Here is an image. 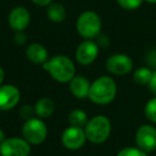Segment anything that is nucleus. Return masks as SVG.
<instances>
[{
  "mask_svg": "<svg viewBox=\"0 0 156 156\" xmlns=\"http://www.w3.org/2000/svg\"><path fill=\"white\" fill-rule=\"evenodd\" d=\"M144 1H147V3H152V5L156 3V0H144Z\"/></svg>",
  "mask_w": 156,
  "mask_h": 156,
  "instance_id": "obj_28",
  "label": "nucleus"
},
{
  "mask_svg": "<svg viewBox=\"0 0 156 156\" xmlns=\"http://www.w3.org/2000/svg\"><path fill=\"white\" fill-rule=\"evenodd\" d=\"M78 33L85 39H93L100 34L102 29V20L101 17L92 11L83 12L77 20L76 24Z\"/></svg>",
  "mask_w": 156,
  "mask_h": 156,
  "instance_id": "obj_4",
  "label": "nucleus"
},
{
  "mask_svg": "<svg viewBox=\"0 0 156 156\" xmlns=\"http://www.w3.org/2000/svg\"><path fill=\"white\" fill-rule=\"evenodd\" d=\"M31 1L37 5H42V7H44V5H49L50 3L52 2V0H31Z\"/></svg>",
  "mask_w": 156,
  "mask_h": 156,
  "instance_id": "obj_24",
  "label": "nucleus"
},
{
  "mask_svg": "<svg viewBox=\"0 0 156 156\" xmlns=\"http://www.w3.org/2000/svg\"><path fill=\"white\" fill-rule=\"evenodd\" d=\"M43 69L59 83L71 81L75 76V65L65 56H55L43 64Z\"/></svg>",
  "mask_w": 156,
  "mask_h": 156,
  "instance_id": "obj_2",
  "label": "nucleus"
},
{
  "mask_svg": "<svg viewBox=\"0 0 156 156\" xmlns=\"http://www.w3.org/2000/svg\"><path fill=\"white\" fill-rule=\"evenodd\" d=\"M3 78H5V72H3L2 67L0 66V85H1V83H2V81H3Z\"/></svg>",
  "mask_w": 156,
  "mask_h": 156,
  "instance_id": "obj_26",
  "label": "nucleus"
},
{
  "mask_svg": "<svg viewBox=\"0 0 156 156\" xmlns=\"http://www.w3.org/2000/svg\"><path fill=\"white\" fill-rule=\"evenodd\" d=\"M120 7H122L125 10H136L142 5L143 0H117Z\"/></svg>",
  "mask_w": 156,
  "mask_h": 156,
  "instance_id": "obj_20",
  "label": "nucleus"
},
{
  "mask_svg": "<svg viewBox=\"0 0 156 156\" xmlns=\"http://www.w3.org/2000/svg\"><path fill=\"white\" fill-rule=\"evenodd\" d=\"M144 115L149 121L156 123V96L147 103L144 107Z\"/></svg>",
  "mask_w": 156,
  "mask_h": 156,
  "instance_id": "obj_19",
  "label": "nucleus"
},
{
  "mask_svg": "<svg viewBox=\"0 0 156 156\" xmlns=\"http://www.w3.org/2000/svg\"><path fill=\"white\" fill-rule=\"evenodd\" d=\"M136 143L145 153L156 150V128L152 125H142L136 133Z\"/></svg>",
  "mask_w": 156,
  "mask_h": 156,
  "instance_id": "obj_7",
  "label": "nucleus"
},
{
  "mask_svg": "<svg viewBox=\"0 0 156 156\" xmlns=\"http://www.w3.org/2000/svg\"><path fill=\"white\" fill-rule=\"evenodd\" d=\"M20 98V90L12 85L0 87V110H10L18 104Z\"/></svg>",
  "mask_w": 156,
  "mask_h": 156,
  "instance_id": "obj_10",
  "label": "nucleus"
},
{
  "mask_svg": "<svg viewBox=\"0 0 156 156\" xmlns=\"http://www.w3.org/2000/svg\"><path fill=\"white\" fill-rule=\"evenodd\" d=\"M47 16L54 23L63 22L66 17L65 8L59 2H51L47 9Z\"/></svg>",
  "mask_w": 156,
  "mask_h": 156,
  "instance_id": "obj_16",
  "label": "nucleus"
},
{
  "mask_svg": "<svg viewBox=\"0 0 156 156\" xmlns=\"http://www.w3.org/2000/svg\"><path fill=\"white\" fill-rule=\"evenodd\" d=\"M134 63L130 57L124 54H115L108 58L106 67L115 75H125L133 69Z\"/></svg>",
  "mask_w": 156,
  "mask_h": 156,
  "instance_id": "obj_8",
  "label": "nucleus"
},
{
  "mask_svg": "<svg viewBox=\"0 0 156 156\" xmlns=\"http://www.w3.org/2000/svg\"><path fill=\"white\" fill-rule=\"evenodd\" d=\"M117 156H149L139 147H125L118 153Z\"/></svg>",
  "mask_w": 156,
  "mask_h": 156,
  "instance_id": "obj_21",
  "label": "nucleus"
},
{
  "mask_svg": "<svg viewBox=\"0 0 156 156\" xmlns=\"http://www.w3.org/2000/svg\"><path fill=\"white\" fill-rule=\"evenodd\" d=\"M35 113L40 118H48L52 115L55 110V104L50 98H43L37 101L35 104Z\"/></svg>",
  "mask_w": 156,
  "mask_h": 156,
  "instance_id": "obj_15",
  "label": "nucleus"
},
{
  "mask_svg": "<svg viewBox=\"0 0 156 156\" xmlns=\"http://www.w3.org/2000/svg\"><path fill=\"white\" fill-rule=\"evenodd\" d=\"M149 88H150V91L156 96V71L153 72V75H152L151 80L149 83Z\"/></svg>",
  "mask_w": 156,
  "mask_h": 156,
  "instance_id": "obj_22",
  "label": "nucleus"
},
{
  "mask_svg": "<svg viewBox=\"0 0 156 156\" xmlns=\"http://www.w3.org/2000/svg\"><path fill=\"white\" fill-rule=\"evenodd\" d=\"M117 94V85L115 81L109 76L98 77L90 86L88 98L93 103L98 105H106L112 102Z\"/></svg>",
  "mask_w": 156,
  "mask_h": 156,
  "instance_id": "obj_1",
  "label": "nucleus"
},
{
  "mask_svg": "<svg viewBox=\"0 0 156 156\" xmlns=\"http://www.w3.org/2000/svg\"><path fill=\"white\" fill-rule=\"evenodd\" d=\"M90 83L86 77L83 76H74V78L69 81V89L74 96L78 98H88L90 90Z\"/></svg>",
  "mask_w": 156,
  "mask_h": 156,
  "instance_id": "obj_13",
  "label": "nucleus"
},
{
  "mask_svg": "<svg viewBox=\"0 0 156 156\" xmlns=\"http://www.w3.org/2000/svg\"><path fill=\"white\" fill-rule=\"evenodd\" d=\"M69 122L71 126H75V127H80L86 126L88 123V117L86 112L81 109H74L69 112Z\"/></svg>",
  "mask_w": 156,
  "mask_h": 156,
  "instance_id": "obj_17",
  "label": "nucleus"
},
{
  "mask_svg": "<svg viewBox=\"0 0 156 156\" xmlns=\"http://www.w3.org/2000/svg\"><path fill=\"white\" fill-rule=\"evenodd\" d=\"M27 58L35 64L43 65L48 60V54L46 48L39 43H33L27 47L26 50Z\"/></svg>",
  "mask_w": 156,
  "mask_h": 156,
  "instance_id": "obj_14",
  "label": "nucleus"
},
{
  "mask_svg": "<svg viewBox=\"0 0 156 156\" xmlns=\"http://www.w3.org/2000/svg\"><path fill=\"white\" fill-rule=\"evenodd\" d=\"M111 133V124L105 115H96L88 121L85 128L86 137L93 143H103L109 138Z\"/></svg>",
  "mask_w": 156,
  "mask_h": 156,
  "instance_id": "obj_3",
  "label": "nucleus"
},
{
  "mask_svg": "<svg viewBox=\"0 0 156 156\" xmlns=\"http://www.w3.org/2000/svg\"><path fill=\"white\" fill-rule=\"evenodd\" d=\"M30 23V14L28 10L24 7H16L11 11L9 15V24L11 28L18 32H22L23 30L28 27Z\"/></svg>",
  "mask_w": 156,
  "mask_h": 156,
  "instance_id": "obj_12",
  "label": "nucleus"
},
{
  "mask_svg": "<svg viewBox=\"0 0 156 156\" xmlns=\"http://www.w3.org/2000/svg\"><path fill=\"white\" fill-rule=\"evenodd\" d=\"M23 137L28 143L40 144L47 137V127L40 119L31 118L25 122L23 126Z\"/></svg>",
  "mask_w": 156,
  "mask_h": 156,
  "instance_id": "obj_5",
  "label": "nucleus"
},
{
  "mask_svg": "<svg viewBox=\"0 0 156 156\" xmlns=\"http://www.w3.org/2000/svg\"><path fill=\"white\" fill-rule=\"evenodd\" d=\"M153 72L149 67H139L134 72V81L139 86H145L149 85L151 80Z\"/></svg>",
  "mask_w": 156,
  "mask_h": 156,
  "instance_id": "obj_18",
  "label": "nucleus"
},
{
  "mask_svg": "<svg viewBox=\"0 0 156 156\" xmlns=\"http://www.w3.org/2000/svg\"><path fill=\"white\" fill-rule=\"evenodd\" d=\"M15 42L18 45H22V44H24L26 42V37H24L23 33H20V34H17L15 37Z\"/></svg>",
  "mask_w": 156,
  "mask_h": 156,
  "instance_id": "obj_25",
  "label": "nucleus"
},
{
  "mask_svg": "<svg viewBox=\"0 0 156 156\" xmlns=\"http://www.w3.org/2000/svg\"><path fill=\"white\" fill-rule=\"evenodd\" d=\"M86 139L87 137H86L85 130L75 126L67 127L62 134V143L69 150L80 149L85 143Z\"/></svg>",
  "mask_w": 156,
  "mask_h": 156,
  "instance_id": "obj_9",
  "label": "nucleus"
},
{
  "mask_svg": "<svg viewBox=\"0 0 156 156\" xmlns=\"http://www.w3.org/2000/svg\"><path fill=\"white\" fill-rule=\"evenodd\" d=\"M5 133L2 132V129L0 128V144L5 141Z\"/></svg>",
  "mask_w": 156,
  "mask_h": 156,
  "instance_id": "obj_27",
  "label": "nucleus"
},
{
  "mask_svg": "<svg viewBox=\"0 0 156 156\" xmlns=\"http://www.w3.org/2000/svg\"><path fill=\"white\" fill-rule=\"evenodd\" d=\"M30 151V144L22 138H8L0 144L1 156H29Z\"/></svg>",
  "mask_w": 156,
  "mask_h": 156,
  "instance_id": "obj_6",
  "label": "nucleus"
},
{
  "mask_svg": "<svg viewBox=\"0 0 156 156\" xmlns=\"http://www.w3.org/2000/svg\"><path fill=\"white\" fill-rule=\"evenodd\" d=\"M147 62L156 69V50L154 51H151L147 56Z\"/></svg>",
  "mask_w": 156,
  "mask_h": 156,
  "instance_id": "obj_23",
  "label": "nucleus"
},
{
  "mask_svg": "<svg viewBox=\"0 0 156 156\" xmlns=\"http://www.w3.org/2000/svg\"><path fill=\"white\" fill-rule=\"evenodd\" d=\"M98 55V46L92 41H85L76 50V59L80 64H91Z\"/></svg>",
  "mask_w": 156,
  "mask_h": 156,
  "instance_id": "obj_11",
  "label": "nucleus"
}]
</instances>
